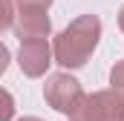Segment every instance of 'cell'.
<instances>
[{
    "label": "cell",
    "mask_w": 124,
    "mask_h": 121,
    "mask_svg": "<svg viewBox=\"0 0 124 121\" xmlns=\"http://www.w3.org/2000/svg\"><path fill=\"white\" fill-rule=\"evenodd\" d=\"M118 29L124 32V6H121V9H118Z\"/></svg>",
    "instance_id": "cell-11"
},
{
    "label": "cell",
    "mask_w": 124,
    "mask_h": 121,
    "mask_svg": "<svg viewBox=\"0 0 124 121\" xmlns=\"http://www.w3.org/2000/svg\"><path fill=\"white\" fill-rule=\"evenodd\" d=\"M12 115H15V98L9 90L0 87V121H12Z\"/></svg>",
    "instance_id": "cell-6"
},
{
    "label": "cell",
    "mask_w": 124,
    "mask_h": 121,
    "mask_svg": "<svg viewBox=\"0 0 124 121\" xmlns=\"http://www.w3.org/2000/svg\"><path fill=\"white\" fill-rule=\"evenodd\" d=\"M15 3H17V9H43L46 12L52 0H15Z\"/></svg>",
    "instance_id": "cell-9"
},
{
    "label": "cell",
    "mask_w": 124,
    "mask_h": 121,
    "mask_svg": "<svg viewBox=\"0 0 124 121\" xmlns=\"http://www.w3.org/2000/svg\"><path fill=\"white\" fill-rule=\"evenodd\" d=\"M110 84H113V90L121 92L124 95V60H118L113 69H110Z\"/></svg>",
    "instance_id": "cell-8"
},
{
    "label": "cell",
    "mask_w": 124,
    "mask_h": 121,
    "mask_svg": "<svg viewBox=\"0 0 124 121\" xmlns=\"http://www.w3.org/2000/svg\"><path fill=\"white\" fill-rule=\"evenodd\" d=\"M43 98H46V104H49L55 113L69 115V113L81 104L84 90H81V84H78L72 75H66V72H55V75H49V78H46Z\"/></svg>",
    "instance_id": "cell-3"
},
{
    "label": "cell",
    "mask_w": 124,
    "mask_h": 121,
    "mask_svg": "<svg viewBox=\"0 0 124 121\" xmlns=\"http://www.w3.org/2000/svg\"><path fill=\"white\" fill-rule=\"evenodd\" d=\"M17 63H20L23 75H29V78H40V75L46 72V66L52 63V49H49L46 38H35V40H20Z\"/></svg>",
    "instance_id": "cell-4"
},
{
    "label": "cell",
    "mask_w": 124,
    "mask_h": 121,
    "mask_svg": "<svg viewBox=\"0 0 124 121\" xmlns=\"http://www.w3.org/2000/svg\"><path fill=\"white\" fill-rule=\"evenodd\" d=\"M6 66H9V49H6V43H0V75L6 72Z\"/></svg>",
    "instance_id": "cell-10"
},
{
    "label": "cell",
    "mask_w": 124,
    "mask_h": 121,
    "mask_svg": "<svg viewBox=\"0 0 124 121\" xmlns=\"http://www.w3.org/2000/svg\"><path fill=\"white\" fill-rule=\"evenodd\" d=\"M20 121H40V118H35V115H26V118H20Z\"/></svg>",
    "instance_id": "cell-12"
},
{
    "label": "cell",
    "mask_w": 124,
    "mask_h": 121,
    "mask_svg": "<svg viewBox=\"0 0 124 121\" xmlns=\"http://www.w3.org/2000/svg\"><path fill=\"white\" fill-rule=\"evenodd\" d=\"M15 32H17L20 40H35V38H46L52 32V23H49L43 9H20Z\"/></svg>",
    "instance_id": "cell-5"
},
{
    "label": "cell",
    "mask_w": 124,
    "mask_h": 121,
    "mask_svg": "<svg viewBox=\"0 0 124 121\" xmlns=\"http://www.w3.org/2000/svg\"><path fill=\"white\" fill-rule=\"evenodd\" d=\"M15 26V6L12 0H0V32Z\"/></svg>",
    "instance_id": "cell-7"
},
{
    "label": "cell",
    "mask_w": 124,
    "mask_h": 121,
    "mask_svg": "<svg viewBox=\"0 0 124 121\" xmlns=\"http://www.w3.org/2000/svg\"><path fill=\"white\" fill-rule=\"evenodd\" d=\"M98 38H101V20L95 15H81L61 35H55L52 58L58 60L63 69H78V66L87 63V58L98 46Z\"/></svg>",
    "instance_id": "cell-1"
},
{
    "label": "cell",
    "mask_w": 124,
    "mask_h": 121,
    "mask_svg": "<svg viewBox=\"0 0 124 121\" xmlns=\"http://www.w3.org/2000/svg\"><path fill=\"white\" fill-rule=\"evenodd\" d=\"M69 121H124V95L116 90H101L84 95L69 113Z\"/></svg>",
    "instance_id": "cell-2"
}]
</instances>
